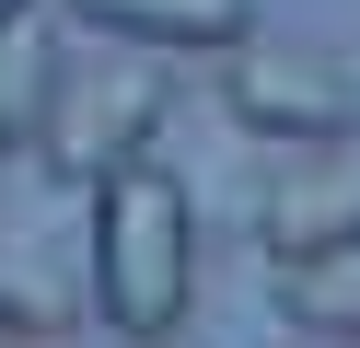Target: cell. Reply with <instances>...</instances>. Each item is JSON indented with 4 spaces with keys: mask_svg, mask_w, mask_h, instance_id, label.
<instances>
[{
    "mask_svg": "<svg viewBox=\"0 0 360 348\" xmlns=\"http://www.w3.org/2000/svg\"><path fill=\"white\" fill-rule=\"evenodd\" d=\"M35 116H47V46L35 23H0V151H24Z\"/></svg>",
    "mask_w": 360,
    "mask_h": 348,
    "instance_id": "8",
    "label": "cell"
},
{
    "mask_svg": "<svg viewBox=\"0 0 360 348\" xmlns=\"http://www.w3.org/2000/svg\"><path fill=\"white\" fill-rule=\"evenodd\" d=\"M94 314L128 348H174V325L198 314V209L163 162L94 186Z\"/></svg>",
    "mask_w": 360,
    "mask_h": 348,
    "instance_id": "1",
    "label": "cell"
},
{
    "mask_svg": "<svg viewBox=\"0 0 360 348\" xmlns=\"http://www.w3.org/2000/svg\"><path fill=\"white\" fill-rule=\"evenodd\" d=\"M0 23H35V0H0Z\"/></svg>",
    "mask_w": 360,
    "mask_h": 348,
    "instance_id": "9",
    "label": "cell"
},
{
    "mask_svg": "<svg viewBox=\"0 0 360 348\" xmlns=\"http://www.w3.org/2000/svg\"><path fill=\"white\" fill-rule=\"evenodd\" d=\"M256 244L267 255H326V244H360V151L349 139H314L256 209Z\"/></svg>",
    "mask_w": 360,
    "mask_h": 348,
    "instance_id": "4",
    "label": "cell"
},
{
    "mask_svg": "<svg viewBox=\"0 0 360 348\" xmlns=\"http://www.w3.org/2000/svg\"><path fill=\"white\" fill-rule=\"evenodd\" d=\"M0 337H70V278L0 232Z\"/></svg>",
    "mask_w": 360,
    "mask_h": 348,
    "instance_id": "7",
    "label": "cell"
},
{
    "mask_svg": "<svg viewBox=\"0 0 360 348\" xmlns=\"http://www.w3.org/2000/svg\"><path fill=\"white\" fill-rule=\"evenodd\" d=\"M0 348H58V337H0Z\"/></svg>",
    "mask_w": 360,
    "mask_h": 348,
    "instance_id": "10",
    "label": "cell"
},
{
    "mask_svg": "<svg viewBox=\"0 0 360 348\" xmlns=\"http://www.w3.org/2000/svg\"><path fill=\"white\" fill-rule=\"evenodd\" d=\"M151 128H163V70L151 58H82L47 82V116H35V151L47 174L105 186L128 162H151Z\"/></svg>",
    "mask_w": 360,
    "mask_h": 348,
    "instance_id": "2",
    "label": "cell"
},
{
    "mask_svg": "<svg viewBox=\"0 0 360 348\" xmlns=\"http://www.w3.org/2000/svg\"><path fill=\"white\" fill-rule=\"evenodd\" d=\"M279 325H302V337H360V244L279 255Z\"/></svg>",
    "mask_w": 360,
    "mask_h": 348,
    "instance_id": "6",
    "label": "cell"
},
{
    "mask_svg": "<svg viewBox=\"0 0 360 348\" xmlns=\"http://www.w3.org/2000/svg\"><path fill=\"white\" fill-rule=\"evenodd\" d=\"M221 105H233V128L279 139V151H314V139H349L360 82H349V58H326V46H256V35H233L221 46Z\"/></svg>",
    "mask_w": 360,
    "mask_h": 348,
    "instance_id": "3",
    "label": "cell"
},
{
    "mask_svg": "<svg viewBox=\"0 0 360 348\" xmlns=\"http://www.w3.org/2000/svg\"><path fill=\"white\" fill-rule=\"evenodd\" d=\"M70 12L117 46H174V58H210V46L256 35V0H70Z\"/></svg>",
    "mask_w": 360,
    "mask_h": 348,
    "instance_id": "5",
    "label": "cell"
}]
</instances>
